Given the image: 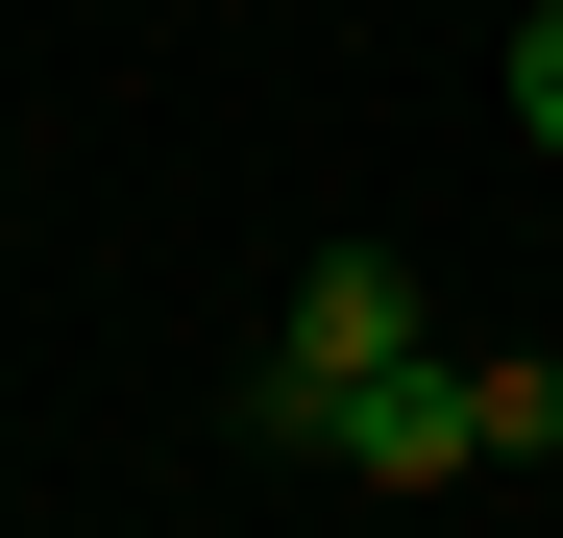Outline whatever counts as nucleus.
Segmentation results:
<instances>
[{"instance_id":"nucleus-3","label":"nucleus","mask_w":563,"mask_h":538,"mask_svg":"<svg viewBox=\"0 0 563 538\" xmlns=\"http://www.w3.org/2000/svg\"><path fill=\"white\" fill-rule=\"evenodd\" d=\"M515 147H563V0H515Z\"/></svg>"},{"instance_id":"nucleus-2","label":"nucleus","mask_w":563,"mask_h":538,"mask_svg":"<svg viewBox=\"0 0 563 538\" xmlns=\"http://www.w3.org/2000/svg\"><path fill=\"white\" fill-rule=\"evenodd\" d=\"M319 466H343V490H393V514L465 490V466H490V368H441V343H417V368H367V392L319 416Z\"/></svg>"},{"instance_id":"nucleus-1","label":"nucleus","mask_w":563,"mask_h":538,"mask_svg":"<svg viewBox=\"0 0 563 538\" xmlns=\"http://www.w3.org/2000/svg\"><path fill=\"white\" fill-rule=\"evenodd\" d=\"M367 368H417V245H295V318L245 368V440H319Z\"/></svg>"}]
</instances>
